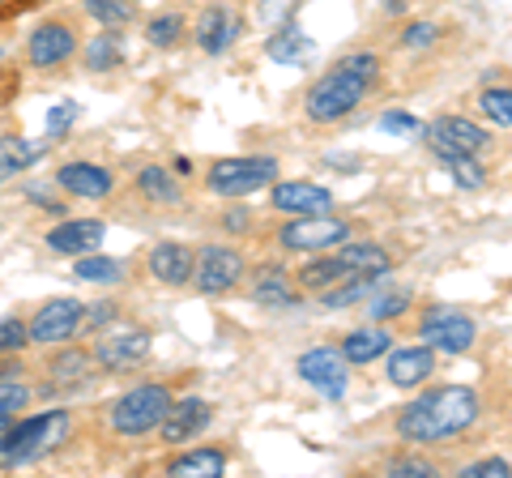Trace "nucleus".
<instances>
[{
	"label": "nucleus",
	"instance_id": "17",
	"mask_svg": "<svg viewBox=\"0 0 512 478\" xmlns=\"http://www.w3.org/2000/svg\"><path fill=\"white\" fill-rule=\"evenodd\" d=\"M107 227L99 218H73L60 222V227L47 231V248L60 252V257H86V252H99Z\"/></svg>",
	"mask_w": 512,
	"mask_h": 478
},
{
	"label": "nucleus",
	"instance_id": "31",
	"mask_svg": "<svg viewBox=\"0 0 512 478\" xmlns=\"http://www.w3.org/2000/svg\"><path fill=\"white\" fill-rule=\"evenodd\" d=\"M90 363H94V355H90V350H82V346H69V342H64V350H56V355H52V363H47V372H52L56 380H86Z\"/></svg>",
	"mask_w": 512,
	"mask_h": 478
},
{
	"label": "nucleus",
	"instance_id": "34",
	"mask_svg": "<svg viewBox=\"0 0 512 478\" xmlns=\"http://www.w3.org/2000/svg\"><path fill=\"white\" fill-rule=\"evenodd\" d=\"M372 282L376 278H342L338 286L320 291V299H325V308H350V304H359V299L372 295Z\"/></svg>",
	"mask_w": 512,
	"mask_h": 478
},
{
	"label": "nucleus",
	"instance_id": "43",
	"mask_svg": "<svg viewBox=\"0 0 512 478\" xmlns=\"http://www.w3.org/2000/svg\"><path fill=\"white\" fill-rule=\"evenodd\" d=\"M389 474L393 478H431V474H436V466L423 461V457H406V461H393Z\"/></svg>",
	"mask_w": 512,
	"mask_h": 478
},
{
	"label": "nucleus",
	"instance_id": "20",
	"mask_svg": "<svg viewBox=\"0 0 512 478\" xmlns=\"http://www.w3.org/2000/svg\"><path fill=\"white\" fill-rule=\"evenodd\" d=\"M146 265L163 286H188L192 282V265H197V252L184 248V244H154Z\"/></svg>",
	"mask_w": 512,
	"mask_h": 478
},
{
	"label": "nucleus",
	"instance_id": "36",
	"mask_svg": "<svg viewBox=\"0 0 512 478\" xmlns=\"http://www.w3.org/2000/svg\"><path fill=\"white\" fill-rule=\"evenodd\" d=\"M26 346H30V325L22 316H5L0 321V355H22Z\"/></svg>",
	"mask_w": 512,
	"mask_h": 478
},
{
	"label": "nucleus",
	"instance_id": "30",
	"mask_svg": "<svg viewBox=\"0 0 512 478\" xmlns=\"http://www.w3.org/2000/svg\"><path fill=\"white\" fill-rule=\"evenodd\" d=\"M73 274L82 278V282H103V286H111V282L124 278V261L103 257V252H86V257H77Z\"/></svg>",
	"mask_w": 512,
	"mask_h": 478
},
{
	"label": "nucleus",
	"instance_id": "3",
	"mask_svg": "<svg viewBox=\"0 0 512 478\" xmlns=\"http://www.w3.org/2000/svg\"><path fill=\"white\" fill-rule=\"evenodd\" d=\"M69 423V410H43L22 423H9V432L0 436V470H18L26 461L43 457L47 449H56L69 436Z\"/></svg>",
	"mask_w": 512,
	"mask_h": 478
},
{
	"label": "nucleus",
	"instance_id": "33",
	"mask_svg": "<svg viewBox=\"0 0 512 478\" xmlns=\"http://www.w3.org/2000/svg\"><path fill=\"white\" fill-rule=\"evenodd\" d=\"M86 13L107 30H120L137 18V5L133 0H86Z\"/></svg>",
	"mask_w": 512,
	"mask_h": 478
},
{
	"label": "nucleus",
	"instance_id": "7",
	"mask_svg": "<svg viewBox=\"0 0 512 478\" xmlns=\"http://www.w3.org/2000/svg\"><path fill=\"white\" fill-rule=\"evenodd\" d=\"M419 333L427 338L431 350H444V355H466V350H474L478 325H474V316L448 308V304H436V308L423 312Z\"/></svg>",
	"mask_w": 512,
	"mask_h": 478
},
{
	"label": "nucleus",
	"instance_id": "32",
	"mask_svg": "<svg viewBox=\"0 0 512 478\" xmlns=\"http://www.w3.org/2000/svg\"><path fill=\"white\" fill-rule=\"evenodd\" d=\"M478 111L483 120L495 124V129H512V90L508 86H491L478 94Z\"/></svg>",
	"mask_w": 512,
	"mask_h": 478
},
{
	"label": "nucleus",
	"instance_id": "35",
	"mask_svg": "<svg viewBox=\"0 0 512 478\" xmlns=\"http://www.w3.org/2000/svg\"><path fill=\"white\" fill-rule=\"evenodd\" d=\"M184 30H188V22L180 13H158V18L146 22V39H150V47H175L184 39Z\"/></svg>",
	"mask_w": 512,
	"mask_h": 478
},
{
	"label": "nucleus",
	"instance_id": "48",
	"mask_svg": "<svg viewBox=\"0 0 512 478\" xmlns=\"http://www.w3.org/2000/svg\"><path fill=\"white\" fill-rule=\"evenodd\" d=\"M175 175H192V163H188V158H175Z\"/></svg>",
	"mask_w": 512,
	"mask_h": 478
},
{
	"label": "nucleus",
	"instance_id": "16",
	"mask_svg": "<svg viewBox=\"0 0 512 478\" xmlns=\"http://www.w3.org/2000/svg\"><path fill=\"white\" fill-rule=\"evenodd\" d=\"M431 372H436V350H431V346H406V350L389 346L384 376H389L393 389H419Z\"/></svg>",
	"mask_w": 512,
	"mask_h": 478
},
{
	"label": "nucleus",
	"instance_id": "42",
	"mask_svg": "<svg viewBox=\"0 0 512 478\" xmlns=\"http://www.w3.org/2000/svg\"><path fill=\"white\" fill-rule=\"evenodd\" d=\"M406 304H410V295H406V291L380 295L376 304H372V316H376V321H389V316H402V312H406Z\"/></svg>",
	"mask_w": 512,
	"mask_h": 478
},
{
	"label": "nucleus",
	"instance_id": "28",
	"mask_svg": "<svg viewBox=\"0 0 512 478\" xmlns=\"http://www.w3.org/2000/svg\"><path fill=\"white\" fill-rule=\"evenodd\" d=\"M389 346H393V338L384 329H355V333H346L342 338V355H346L350 368H355V363L363 368V363L389 355Z\"/></svg>",
	"mask_w": 512,
	"mask_h": 478
},
{
	"label": "nucleus",
	"instance_id": "27",
	"mask_svg": "<svg viewBox=\"0 0 512 478\" xmlns=\"http://www.w3.org/2000/svg\"><path fill=\"white\" fill-rule=\"evenodd\" d=\"M171 478H218L227 474V453L222 449H188L167 466Z\"/></svg>",
	"mask_w": 512,
	"mask_h": 478
},
{
	"label": "nucleus",
	"instance_id": "14",
	"mask_svg": "<svg viewBox=\"0 0 512 478\" xmlns=\"http://www.w3.org/2000/svg\"><path fill=\"white\" fill-rule=\"evenodd\" d=\"M210 419H214V410L205 397H180V402L171 397L163 423H158V436H163V444H188L210 427Z\"/></svg>",
	"mask_w": 512,
	"mask_h": 478
},
{
	"label": "nucleus",
	"instance_id": "11",
	"mask_svg": "<svg viewBox=\"0 0 512 478\" xmlns=\"http://www.w3.org/2000/svg\"><path fill=\"white\" fill-rule=\"evenodd\" d=\"M26 325H30V342L35 346H64V342L77 338V329H82V304L69 295L47 299Z\"/></svg>",
	"mask_w": 512,
	"mask_h": 478
},
{
	"label": "nucleus",
	"instance_id": "19",
	"mask_svg": "<svg viewBox=\"0 0 512 478\" xmlns=\"http://www.w3.org/2000/svg\"><path fill=\"white\" fill-rule=\"evenodd\" d=\"M56 188H64L69 197L103 201V197H111L116 180H111V171L99 167V163H64V167L56 171Z\"/></svg>",
	"mask_w": 512,
	"mask_h": 478
},
{
	"label": "nucleus",
	"instance_id": "4",
	"mask_svg": "<svg viewBox=\"0 0 512 478\" xmlns=\"http://www.w3.org/2000/svg\"><path fill=\"white\" fill-rule=\"evenodd\" d=\"M278 180V158L269 154H239V158H218L205 175L210 193L222 201H239V197H252L256 188H269Z\"/></svg>",
	"mask_w": 512,
	"mask_h": 478
},
{
	"label": "nucleus",
	"instance_id": "22",
	"mask_svg": "<svg viewBox=\"0 0 512 478\" xmlns=\"http://www.w3.org/2000/svg\"><path fill=\"white\" fill-rule=\"evenodd\" d=\"M52 146V141H26V137H0V184H9L13 175H22L26 167L39 163V154Z\"/></svg>",
	"mask_w": 512,
	"mask_h": 478
},
{
	"label": "nucleus",
	"instance_id": "9",
	"mask_svg": "<svg viewBox=\"0 0 512 478\" xmlns=\"http://www.w3.org/2000/svg\"><path fill=\"white\" fill-rule=\"evenodd\" d=\"M244 257L227 244H210L197 252V265H192V286L201 295H231L239 278H244Z\"/></svg>",
	"mask_w": 512,
	"mask_h": 478
},
{
	"label": "nucleus",
	"instance_id": "25",
	"mask_svg": "<svg viewBox=\"0 0 512 478\" xmlns=\"http://www.w3.org/2000/svg\"><path fill=\"white\" fill-rule=\"evenodd\" d=\"M137 188H141V197H146V201L167 205V210L184 201V184L175 180L167 167H158V163H150V167H141V171H137Z\"/></svg>",
	"mask_w": 512,
	"mask_h": 478
},
{
	"label": "nucleus",
	"instance_id": "6",
	"mask_svg": "<svg viewBox=\"0 0 512 478\" xmlns=\"http://www.w3.org/2000/svg\"><path fill=\"white\" fill-rule=\"evenodd\" d=\"M346 239H350V222L333 218V214H303L278 231V244L286 252H329V248L346 244Z\"/></svg>",
	"mask_w": 512,
	"mask_h": 478
},
{
	"label": "nucleus",
	"instance_id": "8",
	"mask_svg": "<svg viewBox=\"0 0 512 478\" xmlns=\"http://www.w3.org/2000/svg\"><path fill=\"white\" fill-rule=\"evenodd\" d=\"M295 372H299L303 385H312L320 397H329V402H338V397H346V389H350V363H346L342 350H333V346L303 350Z\"/></svg>",
	"mask_w": 512,
	"mask_h": 478
},
{
	"label": "nucleus",
	"instance_id": "41",
	"mask_svg": "<svg viewBox=\"0 0 512 478\" xmlns=\"http://www.w3.org/2000/svg\"><path fill=\"white\" fill-rule=\"evenodd\" d=\"M461 474H466V478H508L512 466L504 457H483V461H474V466H466Z\"/></svg>",
	"mask_w": 512,
	"mask_h": 478
},
{
	"label": "nucleus",
	"instance_id": "39",
	"mask_svg": "<svg viewBox=\"0 0 512 478\" xmlns=\"http://www.w3.org/2000/svg\"><path fill=\"white\" fill-rule=\"evenodd\" d=\"M26 402H30V389L22 385V380L18 376H0V414H9L13 419Z\"/></svg>",
	"mask_w": 512,
	"mask_h": 478
},
{
	"label": "nucleus",
	"instance_id": "12",
	"mask_svg": "<svg viewBox=\"0 0 512 478\" xmlns=\"http://www.w3.org/2000/svg\"><path fill=\"white\" fill-rule=\"evenodd\" d=\"M150 329H111L99 338V346L90 350L94 363L107 372H124V368H137V363H146L150 359Z\"/></svg>",
	"mask_w": 512,
	"mask_h": 478
},
{
	"label": "nucleus",
	"instance_id": "13",
	"mask_svg": "<svg viewBox=\"0 0 512 478\" xmlns=\"http://www.w3.org/2000/svg\"><path fill=\"white\" fill-rule=\"evenodd\" d=\"M73 56H77V35L69 30V22H43V26L30 30V39H26V65L30 69H56Z\"/></svg>",
	"mask_w": 512,
	"mask_h": 478
},
{
	"label": "nucleus",
	"instance_id": "23",
	"mask_svg": "<svg viewBox=\"0 0 512 478\" xmlns=\"http://www.w3.org/2000/svg\"><path fill=\"white\" fill-rule=\"evenodd\" d=\"M252 304H265V308H291L299 304L291 278L282 274V265H261V274L252 282Z\"/></svg>",
	"mask_w": 512,
	"mask_h": 478
},
{
	"label": "nucleus",
	"instance_id": "24",
	"mask_svg": "<svg viewBox=\"0 0 512 478\" xmlns=\"http://www.w3.org/2000/svg\"><path fill=\"white\" fill-rule=\"evenodd\" d=\"M265 56L274 60V65H308V60L316 56V43L303 35V30L295 26H282L274 39L265 43Z\"/></svg>",
	"mask_w": 512,
	"mask_h": 478
},
{
	"label": "nucleus",
	"instance_id": "45",
	"mask_svg": "<svg viewBox=\"0 0 512 478\" xmlns=\"http://www.w3.org/2000/svg\"><path fill=\"white\" fill-rule=\"evenodd\" d=\"M26 197L39 205V210H64V201H56V188L52 184H26Z\"/></svg>",
	"mask_w": 512,
	"mask_h": 478
},
{
	"label": "nucleus",
	"instance_id": "50",
	"mask_svg": "<svg viewBox=\"0 0 512 478\" xmlns=\"http://www.w3.org/2000/svg\"><path fill=\"white\" fill-rule=\"evenodd\" d=\"M9 423H13V419H9V414H0V436H5V432H9Z\"/></svg>",
	"mask_w": 512,
	"mask_h": 478
},
{
	"label": "nucleus",
	"instance_id": "15",
	"mask_svg": "<svg viewBox=\"0 0 512 478\" xmlns=\"http://www.w3.org/2000/svg\"><path fill=\"white\" fill-rule=\"evenodd\" d=\"M274 210L278 214H291V218H303V214H329L333 210V193L320 188L312 180H274Z\"/></svg>",
	"mask_w": 512,
	"mask_h": 478
},
{
	"label": "nucleus",
	"instance_id": "26",
	"mask_svg": "<svg viewBox=\"0 0 512 478\" xmlns=\"http://www.w3.org/2000/svg\"><path fill=\"white\" fill-rule=\"evenodd\" d=\"M82 60H86L90 73H111V69H120V60H124V35H120V30H107V26H103L94 39H86Z\"/></svg>",
	"mask_w": 512,
	"mask_h": 478
},
{
	"label": "nucleus",
	"instance_id": "18",
	"mask_svg": "<svg viewBox=\"0 0 512 478\" xmlns=\"http://www.w3.org/2000/svg\"><path fill=\"white\" fill-rule=\"evenodd\" d=\"M192 39H197V47L205 56H222L239 39V18L227 5H210L197 18V26H192Z\"/></svg>",
	"mask_w": 512,
	"mask_h": 478
},
{
	"label": "nucleus",
	"instance_id": "51",
	"mask_svg": "<svg viewBox=\"0 0 512 478\" xmlns=\"http://www.w3.org/2000/svg\"><path fill=\"white\" fill-rule=\"evenodd\" d=\"M133 5H146V0H133Z\"/></svg>",
	"mask_w": 512,
	"mask_h": 478
},
{
	"label": "nucleus",
	"instance_id": "2",
	"mask_svg": "<svg viewBox=\"0 0 512 478\" xmlns=\"http://www.w3.org/2000/svg\"><path fill=\"white\" fill-rule=\"evenodd\" d=\"M376 77H380V56H372V52L342 56L325 77H316L308 86L303 107H308V116L316 124H333V120L350 116V111L367 99V90L376 86Z\"/></svg>",
	"mask_w": 512,
	"mask_h": 478
},
{
	"label": "nucleus",
	"instance_id": "37",
	"mask_svg": "<svg viewBox=\"0 0 512 478\" xmlns=\"http://www.w3.org/2000/svg\"><path fill=\"white\" fill-rule=\"evenodd\" d=\"M444 167L453 171V180H457L461 188H483V184H487V175L478 171L474 154H448V158H444Z\"/></svg>",
	"mask_w": 512,
	"mask_h": 478
},
{
	"label": "nucleus",
	"instance_id": "29",
	"mask_svg": "<svg viewBox=\"0 0 512 478\" xmlns=\"http://www.w3.org/2000/svg\"><path fill=\"white\" fill-rule=\"evenodd\" d=\"M346 274V265L338 257H320V261H308L299 269V286L303 291H329V286H338Z\"/></svg>",
	"mask_w": 512,
	"mask_h": 478
},
{
	"label": "nucleus",
	"instance_id": "21",
	"mask_svg": "<svg viewBox=\"0 0 512 478\" xmlns=\"http://www.w3.org/2000/svg\"><path fill=\"white\" fill-rule=\"evenodd\" d=\"M333 257L346 265L350 278H384L393 269L389 248H380V244H338Z\"/></svg>",
	"mask_w": 512,
	"mask_h": 478
},
{
	"label": "nucleus",
	"instance_id": "10",
	"mask_svg": "<svg viewBox=\"0 0 512 478\" xmlns=\"http://www.w3.org/2000/svg\"><path fill=\"white\" fill-rule=\"evenodd\" d=\"M423 137L436 158H448V154H483L491 146V133L483 124L474 120H461V116H440L423 124Z\"/></svg>",
	"mask_w": 512,
	"mask_h": 478
},
{
	"label": "nucleus",
	"instance_id": "46",
	"mask_svg": "<svg viewBox=\"0 0 512 478\" xmlns=\"http://www.w3.org/2000/svg\"><path fill=\"white\" fill-rule=\"evenodd\" d=\"M111 316H116V308H111V304H107V299H99V304H94L90 312L82 308V321H86L90 329H99V325H107V321H111Z\"/></svg>",
	"mask_w": 512,
	"mask_h": 478
},
{
	"label": "nucleus",
	"instance_id": "38",
	"mask_svg": "<svg viewBox=\"0 0 512 478\" xmlns=\"http://www.w3.org/2000/svg\"><path fill=\"white\" fill-rule=\"evenodd\" d=\"M77 111H82V107H77L73 99H60L52 111H47V141H60L64 133H69L73 120H77Z\"/></svg>",
	"mask_w": 512,
	"mask_h": 478
},
{
	"label": "nucleus",
	"instance_id": "44",
	"mask_svg": "<svg viewBox=\"0 0 512 478\" xmlns=\"http://www.w3.org/2000/svg\"><path fill=\"white\" fill-rule=\"evenodd\" d=\"M402 43L414 47V52H419V47H431V43H436V26H431V22H410Z\"/></svg>",
	"mask_w": 512,
	"mask_h": 478
},
{
	"label": "nucleus",
	"instance_id": "40",
	"mask_svg": "<svg viewBox=\"0 0 512 478\" xmlns=\"http://www.w3.org/2000/svg\"><path fill=\"white\" fill-rule=\"evenodd\" d=\"M380 129H384V133L410 137V133H423V120L410 116V111H384V116H380Z\"/></svg>",
	"mask_w": 512,
	"mask_h": 478
},
{
	"label": "nucleus",
	"instance_id": "47",
	"mask_svg": "<svg viewBox=\"0 0 512 478\" xmlns=\"http://www.w3.org/2000/svg\"><path fill=\"white\" fill-rule=\"evenodd\" d=\"M227 227L239 231V227H248V218H244V214H231V218H227Z\"/></svg>",
	"mask_w": 512,
	"mask_h": 478
},
{
	"label": "nucleus",
	"instance_id": "1",
	"mask_svg": "<svg viewBox=\"0 0 512 478\" xmlns=\"http://www.w3.org/2000/svg\"><path fill=\"white\" fill-rule=\"evenodd\" d=\"M478 419V393L470 385H440L397 414V436L410 444H440L448 436H461Z\"/></svg>",
	"mask_w": 512,
	"mask_h": 478
},
{
	"label": "nucleus",
	"instance_id": "5",
	"mask_svg": "<svg viewBox=\"0 0 512 478\" xmlns=\"http://www.w3.org/2000/svg\"><path fill=\"white\" fill-rule=\"evenodd\" d=\"M167 406H171V389L167 385H137V389H128L124 397L111 402V414H107L111 432L128 436V440L150 436V432H158Z\"/></svg>",
	"mask_w": 512,
	"mask_h": 478
},
{
	"label": "nucleus",
	"instance_id": "49",
	"mask_svg": "<svg viewBox=\"0 0 512 478\" xmlns=\"http://www.w3.org/2000/svg\"><path fill=\"white\" fill-rule=\"evenodd\" d=\"M380 5H384V9H393V13H402V9H406V0H380Z\"/></svg>",
	"mask_w": 512,
	"mask_h": 478
}]
</instances>
